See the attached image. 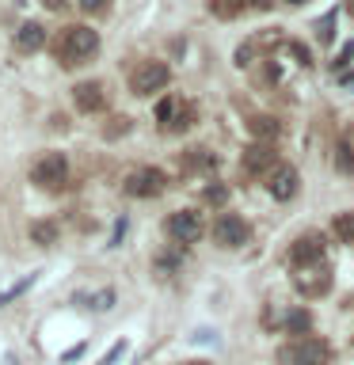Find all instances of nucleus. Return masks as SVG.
Masks as SVG:
<instances>
[{
    "instance_id": "nucleus-1",
    "label": "nucleus",
    "mask_w": 354,
    "mask_h": 365,
    "mask_svg": "<svg viewBox=\"0 0 354 365\" xmlns=\"http://www.w3.org/2000/svg\"><path fill=\"white\" fill-rule=\"evenodd\" d=\"M96 53H99V34L91 27H80V23H76V27H65L61 34H57V42H54V57L65 68L88 65Z\"/></svg>"
},
{
    "instance_id": "nucleus-2",
    "label": "nucleus",
    "mask_w": 354,
    "mask_h": 365,
    "mask_svg": "<svg viewBox=\"0 0 354 365\" xmlns=\"http://www.w3.org/2000/svg\"><path fill=\"white\" fill-rule=\"evenodd\" d=\"M328 358H331V350L320 339H297L278 354L282 365H328Z\"/></svg>"
},
{
    "instance_id": "nucleus-3",
    "label": "nucleus",
    "mask_w": 354,
    "mask_h": 365,
    "mask_svg": "<svg viewBox=\"0 0 354 365\" xmlns=\"http://www.w3.org/2000/svg\"><path fill=\"white\" fill-rule=\"evenodd\" d=\"M31 179L39 182V187H46V190H57L69 179V160L61 153L39 156V160H34V168H31Z\"/></svg>"
},
{
    "instance_id": "nucleus-4",
    "label": "nucleus",
    "mask_w": 354,
    "mask_h": 365,
    "mask_svg": "<svg viewBox=\"0 0 354 365\" xmlns=\"http://www.w3.org/2000/svg\"><path fill=\"white\" fill-rule=\"evenodd\" d=\"M168 76L171 73H168L164 61H141L130 73V91H133V96H153V91H160L168 84Z\"/></svg>"
},
{
    "instance_id": "nucleus-5",
    "label": "nucleus",
    "mask_w": 354,
    "mask_h": 365,
    "mask_svg": "<svg viewBox=\"0 0 354 365\" xmlns=\"http://www.w3.org/2000/svg\"><path fill=\"white\" fill-rule=\"evenodd\" d=\"M164 182H168V175L160 168H137L126 175V194L130 198H156L164 190Z\"/></svg>"
},
{
    "instance_id": "nucleus-6",
    "label": "nucleus",
    "mask_w": 354,
    "mask_h": 365,
    "mask_svg": "<svg viewBox=\"0 0 354 365\" xmlns=\"http://www.w3.org/2000/svg\"><path fill=\"white\" fill-rule=\"evenodd\" d=\"M248 236H251V225L240 213H221L213 221V240L221 247H240V244H248Z\"/></svg>"
},
{
    "instance_id": "nucleus-7",
    "label": "nucleus",
    "mask_w": 354,
    "mask_h": 365,
    "mask_svg": "<svg viewBox=\"0 0 354 365\" xmlns=\"http://www.w3.org/2000/svg\"><path fill=\"white\" fill-rule=\"evenodd\" d=\"M293 285H297L301 297H324L331 289V274H328V267H320V262H313V267H297Z\"/></svg>"
},
{
    "instance_id": "nucleus-8",
    "label": "nucleus",
    "mask_w": 354,
    "mask_h": 365,
    "mask_svg": "<svg viewBox=\"0 0 354 365\" xmlns=\"http://www.w3.org/2000/svg\"><path fill=\"white\" fill-rule=\"evenodd\" d=\"M320 259H324V236H320V232H305V236H297L290 244L293 270L297 267H313V262H320Z\"/></svg>"
},
{
    "instance_id": "nucleus-9",
    "label": "nucleus",
    "mask_w": 354,
    "mask_h": 365,
    "mask_svg": "<svg viewBox=\"0 0 354 365\" xmlns=\"http://www.w3.org/2000/svg\"><path fill=\"white\" fill-rule=\"evenodd\" d=\"M168 236L176 240V244H194V240L202 236V217L194 210H179L168 217Z\"/></svg>"
},
{
    "instance_id": "nucleus-10",
    "label": "nucleus",
    "mask_w": 354,
    "mask_h": 365,
    "mask_svg": "<svg viewBox=\"0 0 354 365\" xmlns=\"http://www.w3.org/2000/svg\"><path fill=\"white\" fill-rule=\"evenodd\" d=\"M73 103H76V110H84V114H99L107 107V91H103L99 80H84V84L73 88Z\"/></svg>"
},
{
    "instance_id": "nucleus-11",
    "label": "nucleus",
    "mask_w": 354,
    "mask_h": 365,
    "mask_svg": "<svg viewBox=\"0 0 354 365\" xmlns=\"http://www.w3.org/2000/svg\"><path fill=\"white\" fill-rule=\"evenodd\" d=\"M297 187H301V175H297L293 168H274L270 171V179H267V190H270V198H278V202H290L293 194H297Z\"/></svg>"
},
{
    "instance_id": "nucleus-12",
    "label": "nucleus",
    "mask_w": 354,
    "mask_h": 365,
    "mask_svg": "<svg viewBox=\"0 0 354 365\" xmlns=\"http://www.w3.org/2000/svg\"><path fill=\"white\" fill-rule=\"evenodd\" d=\"M274 164V145H267V141H256L244 153V171L248 175H259V171H267Z\"/></svg>"
},
{
    "instance_id": "nucleus-13",
    "label": "nucleus",
    "mask_w": 354,
    "mask_h": 365,
    "mask_svg": "<svg viewBox=\"0 0 354 365\" xmlns=\"http://www.w3.org/2000/svg\"><path fill=\"white\" fill-rule=\"evenodd\" d=\"M16 46L23 53H34V50H42L46 46V27L42 23H19V31H16Z\"/></svg>"
},
{
    "instance_id": "nucleus-14",
    "label": "nucleus",
    "mask_w": 354,
    "mask_h": 365,
    "mask_svg": "<svg viewBox=\"0 0 354 365\" xmlns=\"http://www.w3.org/2000/svg\"><path fill=\"white\" fill-rule=\"evenodd\" d=\"M31 244L54 247L57 244V225L54 221H31Z\"/></svg>"
},
{
    "instance_id": "nucleus-15",
    "label": "nucleus",
    "mask_w": 354,
    "mask_h": 365,
    "mask_svg": "<svg viewBox=\"0 0 354 365\" xmlns=\"http://www.w3.org/2000/svg\"><path fill=\"white\" fill-rule=\"evenodd\" d=\"M308 327H313V316H308L305 308H293V312L285 316V331H290V335H305Z\"/></svg>"
},
{
    "instance_id": "nucleus-16",
    "label": "nucleus",
    "mask_w": 354,
    "mask_h": 365,
    "mask_svg": "<svg viewBox=\"0 0 354 365\" xmlns=\"http://www.w3.org/2000/svg\"><path fill=\"white\" fill-rule=\"evenodd\" d=\"M251 133L259 137V141H274V137H278V122L274 118H267V114H263V118H251Z\"/></svg>"
},
{
    "instance_id": "nucleus-17",
    "label": "nucleus",
    "mask_w": 354,
    "mask_h": 365,
    "mask_svg": "<svg viewBox=\"0 0 354 365\" xmlns=\"http://www.w3.org/2000/svg\"><path fill=\"white\" fill-rule=\"evenodd\" d=\"M176 114H179V103L171 99V96L156 103V122L164 125V130H171V122H176Z\"/></svg>"
},
{
    "instance_id": "nucleus-18",
    "label": "nucleus",
    "mask_w": 354,
    "mask_h": 365,
    "mask_svg": "<svg viewBox=\"0 0 354 365\" xmlns=\"http://www.w3.org/2000/svg\"><path fill=\"white\" fill-rule=\"evenodd\" d=\"M240 8H244L240 0H210V11H213L217 19H236Z\"/></svg>"
},
{
    "instance_id": "nucleus-19",
    "label": "nucleus",
    "mask_w": 354,
    "mask_h": 365,
    "mask_svg": "<svg viewBox=\"0 0 354 365\" xmlns=\"http://www.w3.org/2000/svg\"><path fill=\"white\" fill-rule=\"evenodd\" d=\"M335 168L343 171V175H354V145L343 141V145L335 148Z\"/></svg>"
},
{
    "instance_id": "nucleus-20",
    "label": "nucleus",
    "mask_w": 354,
    "mask_h": 365,
    "mask_svg": "<svg viewBox=\"0 0 354 365\" xmlns=\"http://www.w3.org/2000/svg\"><path fill=\"white\" fill-rule=\"evenodd\" d=\"M331 228H335V236L343 240V244H354V213H339Z\"/></svg>"
},
{
    "instance_id": "nucleus-21",
    "label": "nucleus",
    "mask_w": 354,
    "mask_h": 365,
    "mask_svg": "<svg viewBox=\"0 0 354 365\" xmlns=\"http://www.w3.org/2000/svg\"><path fill=\"white\" fill-rule=\"evenodd\" d=\"M202 198L210 202V205H225V202H228V187H221V182H210V187L202 190Z\"/></svg>"
},
{
    "instance_id": "nucleus-22",
    "label": "nucleus",
    "mask_w": 354,
    "mask_h": 365,
    "mask_svg": "<svg viewBox=\"0 0 354 365\" xmlns=\"http://www.w3.org/2000/svg\"><path fill=\"white\" fill-rule=\"evenodd\" d=\"M191 122H194V110H191V107H179L176 122H171V133H183V130H191Z\"/></svg>"
},
{
    "instance_id": "nucleus-23",
    "label": "nucleus",
    "mask_w": 354,
    "mask_h": 365,
    "mask_svg": "<svg viewBox=\"0 0 354 365\" xmlns=\"http://www.w3.org/2000/svg\"><path fill=\"white\" fill-rule=\"evenodd\" d=\"M34 282V274H27V278H23V282H16V285H11V289H4V293H0V304H8L11 301V297H19L23 289H27V285Z\"/></svg>"
},
{
    "instance_id": "nucleus-24",
    "label": "nucleus",
    "mask_w": 354,
    "mask_h": 365,
    "mask_svg": "<svg viewBox=\"0 0 354 365\" xmlns=\"http://www.w3.org/2000/svg\"><path fill=\"white\" fill-rule=\"evenodd\" d=\"M107 8H111V0H80V11H88V16H103Z\"/></svg>"
},
{
    "instance_id": "nucleus-25",
    "label": "nucleus",
    "mask_w": 354,
    "mask_h": 365,
    "mask_svg": "<svg viewBox=\"0 0 354 365\" xmlns=\"http://www.w3.org/2000/svg\"><path fill=\"white\" fill-rule=\"evenodd\" d=\"M331 38H335V16H331V11H328V16H324V23H320V42H331Z\"/></svg>"
},
{
    "instance_id": "nucleus-26",
    "label": "nucleus",
    "mask_w": 354,
    "mask_h": 365,
    "mask_svg": "<svg viewBox=\"0 0 354 365\" xmlns=\"http://www.w3.org/2000/svg\"><path fill=\"white\" fill-rule=\"evenodd\" d=\"M187 164H191V168H213L217 160H213V156H206V148H194V156L187 160Z\"/></svg>"
},
{
    "instance_id": "nucleus-27",
    "label": "nucleus",
    "mask_w": 354,
    "mask_h": 365,
    "mask_svg": "<svg viewBox=\"0 0 354 365\" xmlns=\"http://www.w3.org/2000/svg\"><path fill=\"white\" fill-rule=\"evenodd\" d=\"M122 354H126V342H114V346L107 350V358H103L99 365H114V361H118V358H122Z\"/></svg>"
},
{
    "instance_id": "nucleus-28",
    "label": "nucleus",
    "mask_w": 354,
    "mask_h": 365,
    "mask_svg": "<svg viewBox=\"0 0 354 365\" xmlns=\"http://www.w3.org/2000/svg\"><path fill=\"white\" fill-rule=\"evenodd\" d=\"M114 125H111V130H107V137H118V133H126V130H130V118H111Z\"/></svg>"
},
{
    "instance_id": "nucleus-29",
    "label": "nucleus",
    "mask_w": 354,
    "mask_h": 365,
    "mask_svg": "<svg viewBox=\"0 0 354 365\" xmlns=\"http://www.w3.org/2000/svg\"><path fill=\"white\" fill-rule=\"evenodd\" d=\"M350 57H354V42L347 46V50L339 53V61H335V68H343V65H350Z\"/></svg>"
},
{
    "instance_id": "nucleus-30",
    "label": "nucleus",
    "mask_w": 354,
    "mask_h": 365,
    "mask_svg": "<svg viewBox=\"0 0 354 365\" xmlns=\"http://www.w3.org/2000/svg\"><path fill=\"white\" fill-rule=\"evenodd\" d=\"M244 4H248V8H259V11H267V8L274 4V0H244Z\"/></svg>"
},
{
    "instance_id": "nucleus-31",
    "label": "nucleus",
    "mask_w": 354,
    "mask_h": 365,
    "mask_svg": "<svg viewBox=\"0 0 354 365\" xmlns=\"http://www.w3.org/2000/svg\"><path fill=\"white\" fill-rule=\"evenodd\" d=\"M69 4V0H42V8H50V11H61Z\"/></svg>"
},
{
    "instance_id": "nucleus-32",
    "label": "nucleus",
    "mask_w": 354,
    "mask_h": 365,
    "mask_svg": "<svg viewBox=\"0 0 354 365\" xmlns=\"http://www.w3.org/2000/svg\"><path fill=\"white\" fill-rule=\"evenodd\" d=\"M285 4H305V0H285Z\"/></svg>"
},
{
    "instance_id": "nucleus-33",
    "label": "nucleus",
    "mask_w": 354,
    "mask_h": 365,
    "mask_svg": "<svg viewBox=\"0 0 354 365\" xmlns=\"http://www.w3.org/2000/svg\"><path fill=\"white\" fill-rule=\"evenodd\" d=\"M191 365H210V361H191Z\"/></svg>"
},
{
    "instance_id": "nucleus-34",
    "label": "nucleus",
    "mask_w": 354,
    "mask_h": 365,
    "mask_svg": "<svg viewBox=\"0 0 354 365\" xmlns=\"http://www.w3.org/2000/svg\"><path fill=\"white\" fill-rule=\"evenodd\" d=\"M350 11H354V0H350Z\"/></svg>"
}]
</instances>
